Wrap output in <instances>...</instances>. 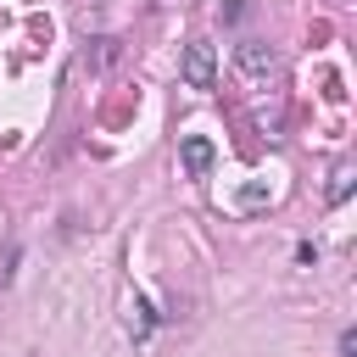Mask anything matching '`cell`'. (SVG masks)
Masks as SVG:
<instances>
[{"label":"cell","mask_w":357,"mask_h":357,"mask_svg":"<svg viewBox=\"0 0 357 357\" xmlns=\"http://www.w3.org/2000/svg\"><path fill=\"white\" fill-rule=\"evenodd\" d=\"M178 73H184V84L190 89H212L218 84V56H212V45H184V56H178Z\"/></svg>","instance_id":"2"},{"label":"cell","mask_w":357,"mask_h":357,"mask_svg":"<svg viewBox=\"0 0 357 357\" xmlns=\"http://www.w3.org/2000/svg\"><path fill=\"white\" fill-rule=\"evenodd\" d=\"M234 67H240V78L268 84V78L279 73V56H273V45H268V39H240V45H234Z\"/></svg>","instance_id":"1"},{"label":"cell","mask_w":357,"mask_h":357,"mask_svg":"<svg viewBox=\"0 0 357 357\" xmlns=\"http://www.w3.org/2000/svg\"><path fill=\"white\" fill-rule=\"evenodd\" d=\"M212 156H218V151H212V139H206V134H184V139H178V162H184L195 178L212 167Z\"/></svg>","instance_id":"3"},{"label":"cell","mask_w":357,"mask_h":357,"mask_svg":"<svg viewBox=\"0 0 357 357\" xmlns=\"http://www.w3.org/2000/svg\"><path fill=\"white\" fill-rule=\"evenodd\" d=\"M128 324H134V335H145V329H151V307L134 301V318H128Z\"/></svg>","instance_id":"6"},{"label":"cell","mask_w":357,"mask_h":357,"mask_svg":"<svg viewBox=\"0 0 357 357\" xmlns=\"http://www.w3.org/2000/svg\"><path fill=\"white\" fill-rule=\"evenodd\" d=\"M351 178H357V167H351V162H340V167L329 173V206H340V201L351 195Z\"/></svg>","instance_id":"5"},{"label":"cell","mask_w":357,"mask_h":357,"mask_svg":"<svg viewBox=\"0 0 357 357\" xmlns=\"http://www.w3.org/2000/svg\"><path fill=\"white\" fill-rule=\"evenodd\" d=\"M117 56H123V45H117L112 33H100V39H89V45H84V67H95V73H100V67H112Z\"/></svg>","instance_id":"4"},{"label":"cell","mask_w":357,"mask_h":357,"mask_svg":"<svg viewBox=\"0 0 357 357\" xmlns=\"http://www.w3.org/2000/svg\"><path fill=\"white\" fill-rule=\"evenodd\" d=\"M340 357H357V329H340Z\"/></svg>","instance_id":"7"}]
</instances>
